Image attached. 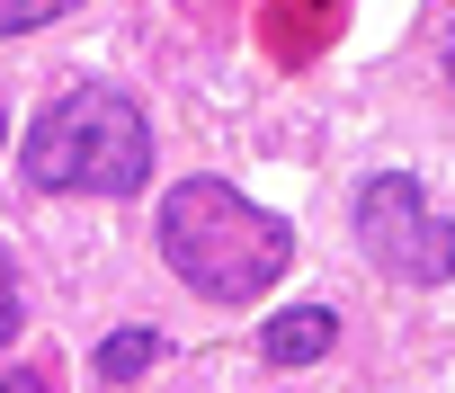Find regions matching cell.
I'll return each instance as SVG.
<instances>
[{
    "mask_svg": "<svg viewBox=\"0 0 455 393\" xmlns=\"http://www.w3.org/2000/svg\"><path fill=\"white\" fill-rule=\"evenodd\" d=\"M161 260L205 304H251L259 286L286 277L295 224L268 215V206H251V196L223 188V179H188V188L161 196Z\"/></svg>",
    "mask_w": 455,
    "mask_h": 393,
    "instance_id": "cell-1",
    "label": "cell"
},
{
    "mask_svg": "<svg viewBox=\"0 0 455 393\" xmlns=\"http://www.w3.org/2000/svg\"><path fill=\"white\" fill-rule=\"evenodd\" d=\"M19 170H28V188H45V196H134V188L152 179V116H143L125 90L81 81V90H63V99L28 125Z\"/></svg>",
    "mask_w": 455,
    "mask_h": 393,
    "instance_id": "cell-2",
    "label": "cell"
},
{
    "mask_svg": "<svg viewBox=\"0 0 455 393\" xmlns=\"http://www.w3.org/2000/svg\"><path fill=\"white\" fill-rule=\"evenodd\" d=\"M357 242H366V260H384L393 277H411V286H446V251H455V233H446V206H428V188L419 179H366V196H357Z\"/></svg>",
    "mask_w": 455,
    "mask_h": 393,
    "instance_id": "cell-3",
    "label": "cell"
},
{
    "mask_svg": "<svg viewBox=\"0 0 455 393\" xmlns=\"http://www.w3.org/2000/svg\"><path fill=\"white\" fill-rule=\"evenodd\" d=\"M331 340H339V313H331V304H295V313H277V322L259 331V357H268V366H313Z\"/></svg>",
    "mask_w": 455,
    "mask_h": 393,
    "instance_id": "cell-4",
    "label": "cell"
},
{
    "mask_svg": "<svg viewBox=\"0 0 455 393\" xmlns=\"http://www.w3.org/2000/svg\"><path fill=\"white\" fill-rule=\"evenodd\" d=\"M152 357H161V331H116V340L99 349V375H108V384H125V375H143Z\"/></svg>",
    "mask_w": 455,
    "mask_h": 393,
    "instance_id": "cell-5",
    "label": "cell"
},
{
    "mask_svg": "<svg viewBox=\"0 0 455 393\" xmlns=\"http://www.w3.org/2000/svg\"><path fill=\"white\" fill-rule=\"evenodd\" d=\"M63 10L54 0H0V36H28V28H54Z\"/></svg>",
    "mask_w": 455,
    "mask_h": 393,
    "instance_id": "cell-6",
    "label": "cell"
},
{
    "mask_svg": "<svg viewBox=\"0 0 455 393\" xmlns=\"http://www.w3.org/2000/svg\"><path fill=\"white\" fill-rule=\"evenodd\" d=\"M10 331H19V269H10V251H0V349H10Z\"/></svg>",
    "mask_w": 455,
    "mask_h": 393,
    "instance_id": "cell-7",
    "label": "cell"
},
{
    "mask_svg": "<svg viewBox=\"0 0 455 393\" xmlns=\"http://www.w3.org/2000/svg\"><path fill=\"white\" fill-rule=\"evenodd\" d=\"M0 393H45V375H36V366H10V375H0Z\"/></svg>",
    "mask_w": 455,
    "mask_h": 393,
    "instance_id": "cell-8",
    "label": "cell"
}]
</instances>
